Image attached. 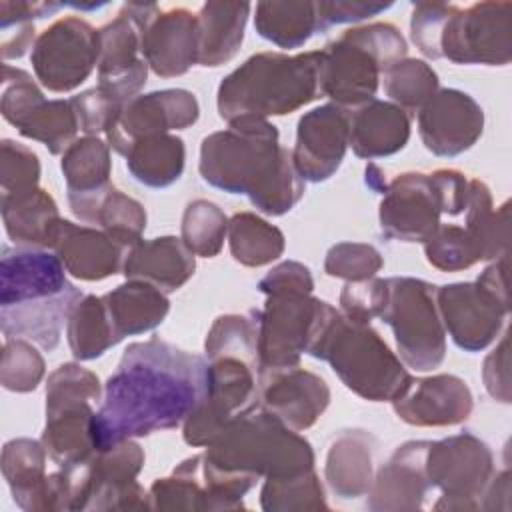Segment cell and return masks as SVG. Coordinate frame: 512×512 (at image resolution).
I'll return each instance as SVG.
<instances>
[{"mask_svg":"<svg viewBox=\"0 0 512 512\" xmlns=\"http://www.w3.org/2000/svg\"><path fill=\"white\" fill-rule=\"evenodd\" d=\"M206 368V358L158 336L132 342L92 418L96 450L184 424L204 396Z\"/></svg>","mask_w":512,"mask_h":512,"instance_id":"obj_1","label":"cell"},{"mask_svg":"<svg viewBox=\"0 0 512 512\" xmlns=\"http://www.w3.org/2000/svg\"><path fill=\"white\" fill-rule=\"evenodd\" d=\"M202 452V480L214 510L244 508L260 478H292L314 470V450L296 430L262 408L234 420Z\"/></svg>","mask_w":512,"mask_h":512,"instance_id":"obj_2","label":"cell"},{"mask_svg":"<svg viewBox=\"0 0 512 512\" xmlns=\"http://www.w3.org/2000/svg\"><path fill=\"white\" fill-rule=\"evenodd\" d=\"M198 170L210 186L246 194L256 210L270 216L290 212L304 196L292 152L280 146L278 128L262 118L244 116L206 136Z\"/></svg>","mask_w":512,"mask_h":512,"instance_id":"obj_3","label":"cell"},{"mask_svg":"<svg viewBox=\"0 0 512 512\" xmlns=\"http://www.w3.org/2000/svg\"><path fill=\"white\" fill-rule=\"evenodd\" d=\"M204 352V396L182 424L190 446H208L226 426L258 408V310L216 318Z\"/></svg>","mask_w":512,"mask_h":512,"instance_id":"obj_4","label":"cell"},{"mask_svg":"<svg viewBox=\"0 0 512 512\" xmlns=\"http://www.w3.org/2000/svg\"><path fill=\"white\" fill-rule=\"evenodd\" d=\"M82 298L56 254L46 248L2 246L0 328L6 340L24 338L54 350Z\"/></svg>","mask_w":512,"mask_h":512,"instance_id":"obj_5","label":"cell"},{"mask_svg":"<svg viewBox=\"0 0 512 512\" xmlns=\"http://www.w3.org/2000/svg\"><path fill=\"white\" fill-rule=\"evenodd\" d=\"M322 50L302 54L260 52L250 56L218 86L216 106L222 120L290 114L322 96Z\"/></svg>","mask_w":512,"mask_h":512,"instance_id":"obj_6","label":"cell"},{"mask_svg":"<svg viewBox=\"0 0 512 512\" xmlns=\"http://www.w3.org/2000/svg\"><path fill=\"white\" fill-rule=\"evenodd\" d=\"M308 354L326 360L348 390L372 402L400 398L414 380L370 324L352 322L342 312Z\"/></svg>","mask_w":512,"mask_h":512,"instance_id":"obj_7","label":"cell"},{"mask_svg":"<svg viewBox=\"0 0 512 512\" xmlns=\"http://www.w3.org/2000/svg\"><path fill=\"white\" fill-rule=\"evenodd\" d=\"M408 46L390 22H374L346 30L326 44L320 62V88L332 104L346 110L374 100L380 76L406 58Z\"/></svg>","mask_w":512,"mask_h":512,"instance_id":"obj_8","label":"cell"},{"mask_svg":"<svg viewBox=\"0 0 512 512\" xmlns=\"http://www.w3.org/2000/svg\"><path fill=\"white\" fill-rule=\"evenodd\" d=\"M468 196L470 178L452 168L398 174L382 190L380 232L390 240L426 242L442 224V214L466 212Z\"/></svg>","mask_w":512,"mask_h":512,"instance_id":"obj_9","label":"cell"},{"mask_svg":"<svg viewBox=\"0 0 512 512\" xmlns=\"http://www.w3.org/2000/svg\"><path fill=\"white\" fill-rule=\"evenodd\" d=\"M102 396L100 380L80 364H60L46 382V426L42 444L58 468L88 460L94 452V402Z\"/></svg>","mask_w":512,"mask_h":512,"instance_id":"obj_10","label":"cell"},{"mask_svg":"<svg viewBox=\"0 0 512 512\" xmlns=\"http://www.w3.org/2000/svg\"><path fill=\"white\" fill-rule=\"evenodd\" d=\"M436 308L454 344L466 352L484 350L508 316L506 256L490 264L476 282L436 288Z\"/></svg>","mask_w":512,"mask_h":512,"instance_id":"obj_11","label":"cell"},{"mask_svg":"<svg viewBox=\"0 0 512 512\" xmlns=\"http://www.w3.org/2000/svg\"><path fill=\"white\" fill-rule=\"evenodd\" d=\"M386 304L380 312L396 338L408 368L426 372L446 356V330L436 308V288L420 278H386Z\"/></svg>","mask_w":512,"mask_h":512,"instance_id":"obj_12","label":"cell"},{"mask_svg":"<svg viewBox=\"0 0 512 512\" xmlns=\"http://www.w3.org/2000/svg\"><path fill=\"white\" fill-rule=\"evenodd\" d=\"M144 452L134 440L96 450L88 460L62 468L70 482V510H140L148 492L136 482Z\"/></svg>","mask_w":512,"mask_h":512,"instance_id":"obj_13","label":"cell"},{"mask_svg":"<svg viewBox=\"0 0 512 512\" xmlns=\"http://www.w3.org/2000/svg\"><path fill=\"white\" fill-rule=\"evenodd\" d=\"M266 304L258 310V374L300 366V356L328 302L308 290H266Z\"/></svg>","mask_w":512,"mask_h":512,"instance_id":"obj_14","label":"cell"},{"mask_svg":"<svg viewBox=\"0 0 512 512\" xmlns=\"http://www.w3.org/2000/svg\"><path fill=\"white\" fill-rule=\"evenodd\" d=\"M510 18V2H476L468 8L448 4L436 58H448L454 64H508L512 56Z\"/></svg>","mask_w":512,"mask_h":512,"instance_id":"obj_15","label":"cell"},{"mask_svg":"<svg viewBox=\"0 0 512 512\" xmlns=\"http://www.w3.org/2000/svg\"><path fill=\"white\" fill-rule=\"evenodd\" d=\"M426 476L442 494L434 504L436 510H480L494 476L492 450L470 432L430 442Z\"/></svg>","mask_w":512,"mask_h":512,"instance_id":"obj_16","label":"cell"},{"mask_svg":"<svg viewBox=\"0 0 512 512\" xmlns=\"http://www.w3.org/2000/svg\"><path fill=\"white\" fill-rule=\"evenodd\" d=\"M0 112L24 138L42 142L50 154H62L80 130L70 100H46L32 76L10 64L2 66Z\"/></svg>","mask_w":512,"mask_h":512,"instance_id":"obj_17","label":"cell"},{"mask_svg":"<svg viewBox=\"0 0 512 512\" xmlns=\"http://www.w3.org/2000/svg\"><path fill=\"white\" fill-rule=\"evenodd\" d=\"M98 56V30L78 16H66L36 38L30 62L44 88L50 92H70L92 74L94 66H98Z\"/></svg>","mask_w":512,"mask_h":512,"instance_id":"obj_18","label":"cell"},{"mask_svg":"<svg viewBox=\"0 0 512 512\" xmlns=\"http://www.w3.org/2000/svg\"><path fill=\"white\" fill-rule=\"evenodd\" d=\"M98 88L126 106L146 84L148 64L138 58L142 52V28L124 4L120 14L98 30Z\"/></svg>","mask_w":512,"mask_h":512,"instance_id":"obj_19","label":"cell"},{"mask_svg":"<svg viewBox=\"0 0 512 512\" xmlns=\"http://www.w3.org/2000/svg\"><path fill=\"white\" fill-rule=\"evenodd\" d=\"M198 116V100L188 90L168 88L142 94L124 106L118 122L106 134L108 146L124 156L132 142L188 128L198 120Z\"/></svg>","mask_w":512,"mask_h":512,"instance_id":"obj_20","label":"cell"},{"mask_svg":"<svg viewBox=\"0 0 512 512\" xmlns=\"http://www.w3.org/2000/svg\"><path fill=\"white\" fill-rule=\"evenodd\" d=\"M350 134V110L324 104L298 120L292 162L302 180L324 182L342 164Z\"/></svg>","mask_w":512,"mask_h":512,"instance_id":"obj_21","label":"cell"},{"mask_svg":"<svg viewBox=\"0 0 512 512\" xmlns=\"http://www.w3.org/2000/svg\"><path fill=\"white\" fill-rule=\"evenodd\" d=\"M484 130V112L466 92L438 90L418 110V132L428 152L458 156L470 150Z\"/></svg>","mask_w":512,"mask_h":512,"instance_id":"obj_22","label":"cell"},{"mask_svg":"<svg viewBox=\"0 0 512 512\" xmlns=\"http://www.w3.org/2000/svg\"><path fill=\"white\" fill-rule=\"evenodd\" d=\"M326 380L300 366L258 374V408L276 416L288 428H310L328 408Z\"/></svg>","mask_w":512,"mask_h":512,"instance_id":"obj_23","label":"cell"},{"mask_svg":"<svg viewBox=\"0 0 512 512\" xmlns=\"http://www.w3.org/2000/svg\"><path fill=\"white\" fill-rule=\"evenodd\" d=\"M400 420L412 426H454L472 414L474 400L466 382L454 374L412 380L408 390L392 400Z\"/></svg>","mask_w":512,"mask_h":512,"instance_id":"obj_24","label":"cell"},{"mask_svg":"<svg viewBox=\"0 0 512 512\" xmlns=\"http://www.w3.org/2000/svg\"><path fill=\"white\" fill-rule=\"evenodd\" d=\"M430 440H410L396 448L378 470L368 490L366 506L374 512L418 510L432 490L426 476V452Z\"/></svg>","mask_w":512,"mask_h":512,"instance_id":"obj_25","label":"cell"},{"mask_svg":"<svg viewBox=\"0 0 512 512\" xmlns=\"http://www.w3.org/2000/svg\"><path fill=\"white\" fill-rule=\"evenodd\" d=\"M142 54L156 76L188 72L198 64V16L186 8H160L142 28Z\"/></svg>","mask_w":512,"mask_h":512,"instance_id":"obj_26","label":"cell"},{"mask_svg":"<svg viewBox=\"0 0 512 512\" xmlns=\"http://www.w3.org/2000/svg\"><path fill=\"white\" fill-rule=\"evenodd\" d=\"M50 250L74 278L96 282L122 270L128 248L112 240L104 230L58 220L50 238Z\"/></svg>","mask_w":512,"mask_h":512,"instance_id":"obj_27","label":"cell"},{"mask_svg":"<svg viewBox=\"0 0 512 512\" xmlns=\"http://www.w3.org/2000/svg\"><path fill=\"white\" fill-rule=\"evenodd\" d=\"M196 254L176 236H160L134 244L122 272L128 280H142L164 294L184 286L196 270Z\"/></svg>","mask_w":512,"mask_h":512,"instance_id":"obj_28","label":"cell"},{"mask_svg":"<svg viewBox=\"0 0 512 512\" xmlns=\"http://www.w3.org/2000/svg\"><path fill=\"white\" fill-rule=\"evenodd\" d=\"M410 138V118L394 102L370 100L350 110L348 146L358 158H382L396 154Z\"/></svg>","mask_w":512,"mask_h":512,"instance_id":"obj_29","label":"cell"},{"mask_svg":"<svg viewBox=\"0 0 512 512\" xmlns=\"http://www.w3.org/2000/svg\"><path fill=\"white\" fill-rule=\"evenodd\" d=\"M68 204L78 220L100 226V230L128 250L142 240L146 230L144 206L112 184L94 194L72 196Z\"/></svg>","mask_w":512,"mask_h":512,"instance_id":"obj_30","label":"cell"},{"mask_svg":"<svg viewBox=\"0 0 512 512\" xmlns=\"http://www.w3.org/2000/svg\"><path fill=\"white\" fill-rule=\"evenodd\" d=\"M374 436L366 430H342L330 444L324 478L330 490L344 500L366 496L372 480Z\"/></svg>","mask_w":512,"mask_h":512,"instance_id":"obj_31","label":"cell"},{"mask_svg":"<svg viewBox=\"0 0 512 512\" xmlns=\"http://www.w3.org/2000/svg\"><path fill=\"white\" fill-rule=\"evenodd\" d=\"M102 302L118 340L156 328L170 310L166 294L142 280H128L104 294Z\"/></svg>","mask_w":512,"mask_h":512,"instance_id":"obj_32","label":"cell"},{"mask_svg":"<svg viewBox=\"0 0 512 512\" xmlns=\"http://www.w3.org/2000/svg\"><path fill=\"white\" fill-rule=\"evenodd\" d=\"M0 212L4 230L16 246L50 248V238L60 214L54 198L46 190L32 188L2 194Z\"/></svg>","mask_w":512,"mask_h":512,"instance_id":"obj_33","label":"cell"},{"mask_svg":"<svg viewBox=\"0 0 512 512\" xmlns=\"http://www.w3.org/2000/svg\"><path fill=\"white\" fill-rule=\"evenodd\" d=\"M250 14L248 2H206L198 12V64L220 66L236 56Z\"/></svg>","mask_w":512,"mask_h":512,"instance_id":"obj_34","label":"cell"},{"mask_svg":"<svg viewBox=\"0 0 512 512\" xmlns=\"http://www.w3.org/2000/svg\"><path fill=\"white\" fill-rule=\"evenodd\" d=\"M46 458L44 444L30 438H14L2 448V476L22 510L44 512Z\"/></svg>","mask_w":512,"mask_h":512,"instance_id":"obj_35","label":"cell"},{"mask_svg":"<svg viewBox=\"0 0 512 512\" xmlns=\"http://www.w3.org/2000/svg\"><path fill=\"white\" fill-rule=\"evenodd\" d=\"M124 158L130 174L138 182L150 188H166L182 176L186 150L182 138L156 134L132 142Z\"/></svg>","mask_w":512,"mask_h":512,"instance_id":"obj_36","label":"cell"},{"mask_svg":"<svg viewBox=\"0 0 512 512\" xmlns=\"http://www.w3.org/2000/svg\"><path fill=\"white\" fill-rule=\"evenodd\" d=\"M254 28L280 48H298L318 32L316 2H258Z\"/></svg>","mask_w":512,"mask_h":512,"instance_id":"obj_37","label":"cell"},{"mask_svg":"<svg viewBox=\"0 0 512 512\" xmlns=\"http://www.w3.org/2000/svg\"><path fill=\"white\" fill-rule=\"evenodd\" d=\"M148 508L162 512L214 510L202 480V454L182 460L170 476L154 480L148 490Z\"/></svg>","mask_w":512,"mask_h":512,"instance_id":"obj_38","label":"cell"},{"mask_svg":"<svg viewBox=\"0 0 512 512\" xmlns=\"http://www.w3.org/2000/svg\"><path fill=\"white\" fill-rule=\"evenodd\" d=\"M226 236L232 258L248 268L266 266L284 252V234L252 212L234 214Z\"/></svg>","mask_w":512,"mask_h":512,"instance_id":"obj_39","label":"cell"},{"mask_svg":"<svg viewBox=\"0 0 512 512\" xmlns=\"http://www.w3.org/2000/svg\"><path fill=\"white\" fill-rule=\"evenodd\" d=\"M66 336L76 360L100 358L120 340L110 324L102 296H84L68 316Z\"/></svg>","mask_w":512,"mask_h":512,"instance_id":"obj_40","label":"cell"},{"mask_svg":"<svg viewBox=\"0 0 512 512\" xmlns=\"http://www.w3.org/2000/svg\"><path fill=\"white\" fill-rule=\"evenodd\" d=\"M62 174L70 196L94 194L110 184V150L98 136L74 140L62 156Z\"/></svg>","mask_w":512,"mask_h":512,"instance_id":"obj_41","label":"cell"},{"mask_svg":"<svg viewBox=\"0 0 512 512\" xmlns=\"http://www.w3.org/2000/svg\"><path fill=\"white\" fill-rule=\"evenodd\" d=\"M384 92L402 110H420L436 92L438 76L422 60L402 58L384 74Z\"/></svg>","mask_w":512,"mask_h":512,"instance_id":"obj_42","label":"cell"},{"mask_svg":"<svg viewBox=\"0 0 512 512\" xmlns=\"http://www.w3.org/2000/svg\"><path fill=\"white\" fill-rule=\"evenodd\" d=\"M260 506L266 512L328 510L324 488L314 470L292 478H266L260 490Z\"/></svg>","mask_w":512,"mask_h":512,"instance_id":"obj_43","label":"cell"},{"mask_svg":"<svg viewBox=\"0 0 512 512\" xmlns=\"http://www.w3.org/2000/svg\"><path fill=\"white\" fill-rule=\"evenodd\" d=\"M228 234L226 214L210 200H194L182 214L180 238L182 242L202 258H214Z\"/></svg>","mask_w":512,"mask_h":512,"instance_id":"obj_44","label":"cell"},{"mask_svg":"<svg viewBox=\"0 0 512 512\" xmlns=\"http://www.w3.org/2000/svg\"><path fill=\"white\" fill-rule=\"evenodd\" d=\"M424 254L428 264L440 272H458L480 262L474 240L458 224H440L424 242Z\"/></svg>","mask_w":512,"mask_h":512,"instance_id":"obj_45","label":"cell"},{"mask_svg":"<svg viewBox=\"0 0 512 512\" xmlns=\"http://www.w3.org/2000/svg\"><path fill=\"white\" fill-rule=\"evenodd\" d=\"M44 358L24 338H8L2 350L0 384L10 392H32L44 376Z\"/></svg>","mask_w":512,"mask_h":512,"instance_id":"obj_46","label":"cell"},{"mask_svg":"<svg viewBox=\"0 0 512 512\" xmlns=\"http://www.w3.org/2000/svg\"><path fill=\"white\" fill-rule=\"evenodd\" d=\"M382 264L384 260L374 246L362 242H340L326 252L324 272L346 282H360L374 278Z\"/></svg>","mask_w":512,"mask_h":512,"instance_id":"obj_47","label":"cell"},{"mask_svg":"<svg viewBox=\"0 0 512 512\" xmlns=\"http://www.w3.org/2000/svg\"><path fill=\"white\" fill-rule=\"evenodd\" d=\"M40 162L24 144L4 138L0 144V188L2 194H16L38 188Z\"/></svg>","mask_w":512,"mask_h":512,"instance_id":"obj_48","label":"cell"},{"mask_svg":"<svg viewBox=\"0 0 512 512\" xmlns=\"http://www.w3.org/2000/svg\"><path fill=\"white\" fill-rule=\"evenodd\" d=\"M70 102L74 106L78 126L86 136L108 134L124 110L122 104L98 86L70 98Z\"/></svg>","mask_w":512,"mask_h":512,"instance_id":"obj_49","label":"cell"},{"mask_svg":"<svg viewBox=\"0 0 512 512\" xmlns=\"http://www.w3.org/2000/svg\"><path fill=\"white\" fill-rule=\"evenodd\" d=\"M386 280L368 278L360 282H346L340 292L342 314L358 324H370L372 318H380L386 304Z\"/></svg>","mask_w":512,"mask_h":512,"instance_id":"obj_50","label":"cell"},{"mask_svg":"<svg viewBox=\"0 0 512 512\" xmlns=\"http://www.w3.org/2000/svg\"><path fill=\"white\" fill-rule=\"evenodd\" d=\"M392 2L374 4V2H350V0H336V2H316V16H318V32L328 30L336 24L358 22L364 18L378 16L380 12L388 10Z\"/></svg>","mask_w":512,"mask_h":512,"instance_id":"obj_51","label":"cell"},{"mask_svg":"<svg viewBox=\"0 0 512 512\" xmlns=\"http://www.w3.org/2000/svg\"><path fill=\"white\" fill-rule=\"evenodd\" d=\"M510 360H508V332L502 336L500 344L486 356L482 378L488 394L504 404L510 402Z\"/></svg>","mask_w":512,"mask_h":512,"instance_id":"obj_52","label":"cell"},{"mask_svg":"<svg viewBox=\"0 0 512 512\" xmlns=\"http://www.w3.org/2000/svg\"><path fill=\"white\" fill-rule=\"evenodd\" d=\"M2 32V58L12 60L26 54L30 44L34 42V22H12L6 26H0Z\"/></svg>","mask_w":512,"mask_h":512,"instance_id":"obj_53","label":"cell"},{"mask_svg":"<svg viewBox=\"0 0 512 512\" xmlns=\"http://www.w3.org/2000/svg\"><path fill=\"white\" fill-rule=\"evenodd\" d=\"M366 184H368L372 190H376V192L382 194V190H384V186H386V180H384V172H382L376 164H368V166H366Z\"/></svg>","mask_w":512,"mask_h":512,"instance_id":"obj_54","label":"cell"}]
</instances>
